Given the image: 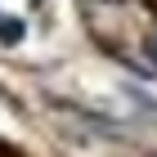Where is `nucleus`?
<instances>
[{
	"mask_svg": "<svg viewBox=\"0 0 157 157\" xmlns=\"http://www.w3.org/2000/svg\"><path fill=\"white\" fill-rule=\"evenodd\" d=\"M13 40H23V23H18V18L0 23V45H13Z\"/></svg>",
	"mask_w": 157,
	"mask_h": 157,
	"instance_id": "f257e3e1",
	"label": "nucleus"
}]
</instances>
